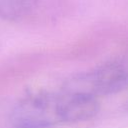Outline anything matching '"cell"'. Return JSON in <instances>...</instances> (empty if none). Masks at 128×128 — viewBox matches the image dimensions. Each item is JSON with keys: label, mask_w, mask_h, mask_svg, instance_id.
Masks as SVG:
<instances>
[{"label": "cell", "mask_w": 128, "mask_h": 128, "mask_svg": "<svg viewBox=\"0 0 128 128\" xmlns=\"http://www.w3.org/2000/svg\"><path fill=\"white\" fill-rule=\"evenodd\" d=\"M128 87V56L107 62L81 77L70 81L68 92L94 95H110Z\"/></svg>", "instance_id": "1"}, {"label": "cell", "mask_w": 128, "mask_h": 128, "mask_svg": "<svg viewBox=\"0 0 128 128\" xmlns=\"http://www.w3.org/2000/svg\"><path fill=\"white\" fill-rule=\"evenodd\" d=\"M16 128H48L62 122L60 94L37 92L27 96L16 111Z\"/></svg>", "instance_id": "2"}, {"label": "cell", "mask_w": 128, "mask_h": 128, "mask_svg": "<svg viewBox=\"0 0 128 128\" xmlns=\"http://www.w3.org/2000/svg\"><path fill=\"white\" fill-rule=\"evenodd\" d=\"M62 122L76 123L94 117L99 111V101L94 95L81 92H67L60 94Z\"/></svg>", "instance_id": "3"}, {"label": "cell", "mask_w": 128, "mask_h": 128, "mask_svg": "<svg viewBox=\"0 0 128 128\" xmlns=\"http://www.w3.org/2000/svg\"><path fill=\"white\" fill-rule=\"evenodd\" d=\"M39 0H0V18L18 20L30 13Z\"/></svg>", "instance_id": "4"}]
</instances>
